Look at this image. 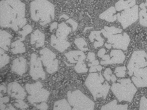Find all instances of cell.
Masks as SVG:
<instances>
[{
	"mask_svg": "<svg viewBox=\"0 0 147 110\" xmlns=\"http://www.w3.org/2000/svg\"><path fill=\"white\" fill-rule=\"evenodd\" d=\"M26 6L20 0L0 1V26L18 31L26 25Z\"/></svg>",
	"mask_w": 147,
	"mask_h": 110,
	"instance_id": "cell-1",
	"label": "cell"
},
{
	"mask_svg": "<svg viewBox=\"0 0 147 110\" xmlns=\"http://www.w3.org/2000/svg\"><path fill=\"white\" fill-rule=\"evenodd\" d=\"M30 12L32 19L45 25L52 22L55 17V7L48 0H34L30 3Z\"/></svg>",
	"mask_w": 147,
	"mask_h": 110,
	"instance_id": "cell-2",
	"label": "cell"
},
{
	"mask_svg": "<svg viewBox=\"0 0 147 110\" xmlns=\"http://www.w3.org/2000/svg\"><path fill=\"white\" fill-rule=\"evenodd\" d=\"M85 84L95 100L98 98L106 99L110 89V85L105 81L101 74L98 73L90 74Z\"/></svg>",
	"mask_w": 147,
	"mask_h": 110,
	"instance_id": "cell-3",
	"label": "cell"
},
{
	"mask_svg": "<svg viewBox=\"0 0 147 110\" xmlns=\"http://www.w3.org/2000/svg\"><path fill=\"white\" fill-rule=\"evenodd\" d=\"M111 89L119 101H125L129 103L132 101L137 91L134 84L129 79L118 80L117 83L112 84Z\"/></svg>",
	"mask_w": 147,
	"mask_h": 110,
	"instance_id": "cell-4",
	"label": "cell"
},
{
	"mask_svg": "<svg viewBox=\"0 0 147 110\" xmlns=\"http://www.w3.org/2000/svg\"><path fill=\"white\" fill-rule=\"evenodd\" d=\"M67 101L74 110H94L95 103L80 90L69 91Z\"/></svg>",
	"mask_w": 147,
	"mask_h": 110,
	"instance_id": "cell-5",
	"label": "cell"
},
{
	"mask_svg": "<svg viewBox=\"0 0 147 110\" xmlns=\"http://www.w3.org/2000/svg\"><path fill=\"white\" fill-rule=\"evenodd\" d=\"M26 89L30 95L28 100L30 103L46 102L49 96V92L43 88L41 83L38 81L33 84H27Z\"/></svg>",
	"mask_w": 147,
	"mask_h": 110,
	"instance_id": "cell-6",
	"label": "cell"
},
{
	"mask_svg": "<svg viewBox=\"0 0 147 110\" xmlns=\"http://www.w3.org/2000/svg\"><path fill=\"white\" fill-rule=\"evenodd\" d=\"M147 67V54L144 51H136L133 53L128 62L127 69L129 76L136 71Z\"/></svg>",
	"mask_w": 147,
	"mask_h": 110,
	"instance_id": "cell-7",
	"label": "cell"
},
{
	"mask_svg": "<svg viewBox=\"0 0 147 110\" xmlns=\"http://www.w3.org/2000/svg\"><path fill=\"white\" fill-rule=\"evenodd\" d=\"M40 55L41 61L47 71L50 74L57 72L59 62L55 54L48 48H44L40 51Z\"/></svg>",
	"mask_w": 147,
	"mask_h": 110,
	"instance_id": "cell-8",
	"label": "cell"
},
{
	"mask_svg": "<svg viewBox=\"0 0 147 110\" xmlns=\"http://www.w3.org/2000/svg\"><path fill=\"white\" fill-rule=\"evenodd\" d=\"M138 18V6L137 5L125 9L121 13L117 15V19L121 23L123 29L127 28L136 22Z\"/></svg>",
	"mask_w": 147,
	"mask_h": 110,
	"instance_id": "cell-9",
	"label": "cell"
},
{
	"mask_svg": "<svg viewBox=\"0 0 147 110\" xmlns=\"http://www.w3.org/2000/svg\"><path fill=\"white\" fill-rule=\"evenodd\" d=\"M30 75L34 80L38 79H44L45 78V73L44 72L40 58L35 53H33L30 57Z\"/></svg>",
	"mask_w": 147,
	"mask_h": 110,
	"instance_id": "cell-10",
	"label": "cell"
},
{
	"mask_svg": "<svg viewBox=\"0 0 147 110\" xmlns=\"http://www.w3.org/2000/svg\"><path fill=\"white\" fill-rule=\"evenodd\" d=\"M107 39V43L110 44L112 47L122 50L127 49L131 40L129 35L125 33L112 35L109 37Z\"/></svg>",
	"mask_w": 147,
	"mask_h": 110,
	"instance_id": "cell-11",
	"label": "cell"
},
{
	"mask_svg": "<svg viewBox=\"0 0 147 110\" xmlns=\"http://www.w3.org/2000/svg\"><path fill=\"white\" fill-rule=\"evenodd\" d=\"M132 81L138 88L147 87V67L139 69L133 72Z\"/></svg>",
	"mask_w": 147,
	"mask_h": 110,
	"instance_id": "cell-12",
	"label": "cell"
},
{
	"mask_svg": "<svg viewBox=\"0 0 147 110\" xmlns=\"http://www.w3.org/2000/svg\"><path fill=\"white\" fill-rule=\"evenodd\" d=\"M7 93L11 97L17 99L23 100L26 96L25 90L16 82H12L8 84Z\"/></svg>",
	"mask_w": 147,
	"mask_h": 110,
	"instance_id": "cell-13",
	"label": "cell"
},
{
	"mask_svg": "<svg viewBox=\"0 0 147 110\" xmlns=\"http://www.w3.org/2000/svg\"><path fill=\"white\" fill-rule=\"evenodd\" d=\"M12 71L20 75L25 73L27 71L26 59L22 57L15 59L12 63Z\"/></svg>",
	"mask_w": 147,
	"mask_h": 110,
	"instance_id": "cell-14",
	"label": "cell"
},
{
	"mask_svg": "<svg viewBox=\"0 0 147 110\" xmlns=\"http://www.w3.org/2000/svg\"><path fill=\"white\" fill-rule=\"evenodd\" d=\"M110 58L105 63V65L119 64L124 62L125 56L123 52L121 50H113L110 53Z\"/></svg>",
	"mask_w": 147,
	"mask_h": 110,
	"instance_id": "cell-15",
	"label": "cell"
},
{
	"mask_svg": "<svg viewBox=\"0 0 147 110\" xmlns=\"http://www.w3.org/2000/svg\"><path fill=\"white\" fill-rule=\"evenodd\" d=\"M70 45L66 40L58 38L54 35L51 37V45L59 51L63 52L65 51Z\"/></svg>",
	"mask_w": 147,
	"mask_h": 110,
	"instance_id": "cell-16",
	"label": "cell"
},
{
	"mask_svg": "<svg viewBox=\"0 0 147 110\" xmlns=\"http://www.w3.org/2000/svg\"><path fill=\"white\" fill-rule=\"evenodd\" d=\"M45 35L44 34L39 31L36 30L31 34L30 37V44L35 45L36 47H42L44 45Z\"/></svg>",
	"mask_w": 147,
	"mask_h": 110,
	"instance_id": "cell-17",
	"label": "cell"
},
{
	"mask_svg": "<svg viewBox=\"0 0 147 110\" xmlns=\"http://www.w3.org/2000/svg\"><path fill=\"white\" fill-rule=\"evenodd\" d=\"M65 55L68 61L71 63H77L84 61L86 59L85 53L81 51H71L66 53Z\"/></svg>",
	"mask_w": 147,
	"mask_h": 110,
	"instance_id": "cell-18",
	"label": "cell"
},
{
	"mask_svg": "<svg viewBox=\"0 0 147 110\" xmlns=\"http://www.w3.org/2000/svg\"><path fill=\"white\" fill-rule=\"evenodd\" d=\"M12 35L8 32L0 29V48L5 51H8L11 45Z\"/></svg>",
	"mask_w": 147,
	"mask_h": 110,
	"instance_id": "cell-19",
	"label": "cell"
},
{
	"mask_svg": "<svg viewBox=\"0 0 147 110\" xmlns=\"http://www.w3.org/2000/svg\"><path fill=\"white\" fill-rule=\"evenodd\" d=\"M116 10L115 7H111L100 15L99 17L100 19L107 22H115L117 19V15H116Z\"/></svg>",
	"mask_w": 147,
	"mask_h": 110,
	"instance_id": "cell-20",
	"label": "cell"
},
{
	"mask_svg": "<svg viewBox=\"0 0 147 110\" xmlns=\"http://www.w3.org/2000/svg\"><path fill=\"white\" fill-rule=\"evenodd\" d=\"M101 31H93L89 35L90 40L91 42L94 43V46L95 48L101 47L104 44V40L101 37Z\"/></svg>",
	"mask_w": 147,
	"mask_h": 110,
	"instance_id": "cell-21",
	"label": "cell"
},
{
	"mask_svg": "<svg viewBox=\"0 0 147 110\" xmlns=\"http://www.w3.org/2000/svg\"><path fill=\"white\" fill-rule=\"evenodd\" d=\"M71 31V29L63 22L58 24L55 36L60 39L66 40L67 35L69 34Z\"/></svg>",
	"mask_w": 147,
	"mask_h": 110,
	"instance_id": "cell-22",
	"label": "cell"
},
{
	"mask_svg": "<svg viewBox=\"0 0 147 110\" xmlns=\"http://www.w3.org/2000/svg\"><path fill=\"white\" fill-rule=\"evenodd\" d=\"M136 0H119L115 4V8L116 11L120 12L134 6L136 5Z\"/></svg>",
	"mask_w": 147,
	"mask_h": 110,
	"instance_id": "cell-23",
	"label": "cell"
},
{
	"mask_svg": "<svg viewBox=\"0 0 147 110\" xmlns=\"http://www.w3.org/2000/svg\"><path fill=\"white\" fill-rule=\"evenodd\" d=\"M101 110H128V105H119L116 100L103 106Z\"/></svg>",
	"mask_w": 147,
	"mask_h": 110,
	"instance_id": "cell-24",
	"label": "cell"
},
{
	"mask_svg": "<svg viewBox=\"0 0 147 110\" xmlns=\"http://www.w3.org/2000/svg\"><path fill=\"white\" fill-rule=\"evenodd\" d=\"M11 51L14 54L23 53L26 52V47L22 40H18L11 44Z\"/></svg>",
	"mask_w": 147,
	"mask_h": 110,
	"instance_id": "cell-25",
	"label": "cell"
},
{
	"mask_svg": "<svg viewBox=\"0 0 147 110\" xmlns=\"http://www.w3.org/2000/svg\"><path fill=\"white\" fill-rule=\"evenodd\" d=\"M53 110H74L69 102L65 99H62L55 102Z\"/></svg>",
	"mask_w": 147,
	"mask_h": 110,
	"instance_id": "cell-26",
	"label": "cell"
},
{
	"mask_svg": "<svg viewBox=\"0 0 147 110\" xmlns=\"http://www.w3.org/2000/svg\"><path fill=\"white\" fill-rule=\"evenodd\" d=\"M101 31L103 34L104 37L108 38L112 35L121 33L122 32V30L115 27H105Z\"/></svg>",
	"mask_w": 147,
	"mask_h": 110,
	"instance_id": "cell-27",
	"label": "cell"
},
{
	"mask_svg": "<svg viewBox=\"0 0 147 110\" xmlns=\"http://www.w3.org/2000/svg\"><path fill=\"white\" fill-rule=\"evenodd\" d=\"M75 44L81 51H86L88 50V44L86 41L82 37L78 38L75 40Z\"/></svg>",
	"mask_w": 147,
	"mask_h": 110,
	"instance_id": "cell-28",
	"label": "cell"
},
{
	"mask_svg": "<svg viewBox=\"0 0 147 110\" xmlns=\"http://www.w3.org/2000/svg\"><path fill=\"white\" fill-rule=\"evenodd\" d=\"M9 61V57L5 52V50L0 48V69L6 66Z\"/></svg>",
	"mask_w": 147,
	"mask_h": 110,
	"instance_id": "cell-29",
	"label": "cell"
},
{
	"mask_svg": "<svg viewBox=\"0 0 147 110\" xmlns=\"http://www.w3.org/2000/svg\"><path fill=\"white\" fill-rule=\"evenodd\" d=\"M140 24L147 27V8L146 7L142 9L139 13Z\"/></svg>",
	"mask_w": 147,
	"mask_h": 110,
	"instance_id": "cell-30",
	"label": "cell"
},
{
	"mask_svg": "<svg viewBox=\"0 0 147 110\" xmlns=\"http://www.w3.org/2000/svg\"><path fill=\"white\" fill-rule=\"evenodd\" d=\"M75 70L78 73H86L88 71V69L84 61L77 63L76 66H75Z\"/></svg>",
	"mask_w": 147,
	"mask_h": 110,
	"instance_id": "cell-31",
	"label": "cell"
},
{
	"mask_svg": "<svg viewBox=\"0 0 147 110\" xmlns=\"http://www.w3.org/2000/svg\"><path fill=\"white\" fill-rule=\"evenodd\" d=\"M32 31V28L30 25H26L22 28V30L19 32V34L22 36V38L20 39L21 40H24L25 37L28 35Z\"/></svg>",
	"mask_w": 147,
	"mask_h": 110,
	"instance_id": "cell-32",
	"label": "cell"
},
{
	"mask_svg": "<svg viewBox=\"0 0 147 110\" xmlns=\"http://www.w3.org/2000/svg\"><path fill=\"white\" fill-rule=\"evenodd\" d=\"M126 67L125 66L117 67L115 71L116 75L119 78H123L125 76Z\"/></svg>",
	"mask_w": 147,
	"mask_h": 110,
	"instance_id": "cell-33",
	"label": "cell"
},
{
	"mask_svg": "<svg viewBox=\"0 0 147 110\" xmlns=\"http://www.w3.org/2000/svg\"><path fill=\"white\" fill-rule=\"evenodd\" d=\"M15 106L20 109H25L28 107V105L24 103L23 100L21 99H17L16 100V103H15Z\"/></svg>",
	"mask_w": 147,
	"mask_h": 110,
	"instance_id": "cell-34",
	"label": "cell"
},
{
	"mask_svg": "<svg viewBox=\"0 0 147 110\" xmlns=\"http://www.w3.org/2000/svg\"><path fill=\"white\" fill-rule=\"evenodd\" d=\"M140 110H147V97L143 96L141 98L140 101Z\"/></svg>",
	"mask_w": 147,
	"mask_h": 110,
	"instance_id": "cell-35",
	"label": "cell"
},
{
	"mask_svg": "<svg viewBox=\"0 0 147 110\" xmlns=\"http://www.w3.org/2000/svg\"><path fill=\"white\" fill-rule=\"evenodd\" d=\"M112 71L110 68H107L105 69L104 73H103V77L106 79L107 81H111L112 76Z\"/></svg>",
	"mask_w": 147,
	"mask_h": 110,
	"instance_id": "cell-36",
	"label": "cell"
},
{
	"mask_svg": "<svg viewBox=\"0 0 147 110\" xmlns=\"http://www.w3.org/2000/svg\"><path fill=\"white\" fill-rule=\"evenodd\" d=\"M102 69V66H100V65L91 66V67H90V68L89 72H90V73H96V72H97V71L100 72Z\"/></svg>",
	"mask_w": 147,
	"mask_h": 110,
	"instance_id": "cell-37",
	"label": "cell"
},
{
	"mask_svg": "<svg viewBox=\"0 0 147 110\" xmlns=\"http://www.w3.org/2000/svg\"><path fill=\"white\" fill-rule=\"evenodd\" d=\"M38 109L40 110H47L48 108V106L45 102H42L39 105H36Z\"/></svg>",
	"mask_w": 147,
	"mask_h": 110,
	"instance_id": "cell-38",
	"label": "cell"
},
{
	"mask_svg": "<svg viewBox=\"0 0 147 110\" xmlns=\"http://www.w3.org/2000/svg\"><path fill=\"white\" fill-rule=\"evenodd\" d=\"M66 22L67 23L70 24L72 26L73 31H75V30H76L77 28H78V23L76 22H75L74 20L71 19H68V20H67Z\"/></svg>",
	"mask_w": 147,
	"mask_h": 110,
	"instance_id": "cell-39",
	"label": "cell"
},
{
	"mask_svg": "<svg viewBox=\"0 0 147 110\" xmlns=\"http://www.w3.org/2000/svg\"><path fill=\"white\" fill-rule=\"evenodd\" d=\"M88 59L89 61L91 63L94 61L95 59V55L93 52H89L88 55Z\"/></svg>",
	"mask_w": 147,
	"mask_h": 110,
	"instance_id": "cell-40",
	"label": "cell"
},
{
	"mask_svg": "<svg viewBox=\"0 0 147 110\" xmlns=\"http://www.w3.org/2000/svg\"><path fill=\"white\" fill-rule=\"evenodd\" d=\"M9 101V99L8 96H5V97H2L0 98V105H3L6 103H7Z\"/></svg>",
	"mask_w": 147,
	"mask_h": 110,
	"instance_id": "cell-41",
	"label": "cell"
},
{
	"mask_svg": "<svg viewBox=\"0 0 147 110\" xmlns=\"http://www.w3.org/2000/svg\"><path fill=\"white\" fill-rule=\"evenodd\" d=\"M7 91V89L4 85H0V98L2 97L3 93H6Z\"/></svg>",
	"mask_w": 147,
	"mask_h": 110,
	"instance_id": "cell-42",
	"label": "cell"
},
{
	"mask_svg": "<svg viewBox=\"0 0 147 110\" xmlns=\"http://www.w3.org/2000/svg\"><path fill=\"white\" fill-rule=\"evenodd\" d=\"M105 53H106V50L105 49H100L98 53H97V55L99 57H101V58H102L103 56L105 55Z\"/></svg>",
	"mask_w": 147,
	"mask_h": 110,
	"instance_id": "cell-43",
	"label": "cell"
},
{
	"mask_svg": "<svg viewBox=\"0 0 147 110\" xmlns=\"http://www.w3.org/2000/svg\"><path fill=\"white\" fill-rule=\"evenodd\" d=\"M58 26V24L57 23H56V22L53 23V24H52L51 25V27H50V30H51V31H52L53 30L57 28Z\"/></svg>",
	"mask_w": 147,
	"mask_h": 110,
	"instance_id": "cell-44",
	"label": "cell"
},
{
	"mask_svg": "<svg viewBox=\"0 0 147 110\" xmlns=\"http://www.w3.org/2000/svg\"><path fill=\"white\" fill-rule=\"evenodd\" d=\"M99 64V62L98 60H95L94 61H93L92 62H91L90 64H88V66L89 67H91V66H97Z\"/></svg>",
	"mask_w": 147,
	"mask_h": 110,
	"instance_id": "cell-45",
	"label": "cell"
},
{
	"mask_svg": "<svg viewBox=\"0 0 147 110\" xmlns=\"http://www.w3.org/2000/svg\"><path fill=\"white\" fill-rule=\"evenodd\" d=\"M5 110H16L15 109V108H14L13 107V106L11 104V103H9V104H8L7 106H6V109Z\"/></svg>",
	"mask_w": 147,
	"mask_h": 110,
	"instance_id": "cell-46",
	"label": "cell"
},
{
	"mask_svg": "<svg viewBox=\"0 0 147 110\" xmlns=\"http://www.w3.org/2000/svg\"><path fill=\"white\" fill-rule=\"evenodd\" d=\"M117 80V78H116V77L115 76V75L114 74H112V78L111 79V81H113V83H115L116 81Z\"/></svg>",
	"mask_w": 147,
	"mask_h": 110,
	"instance_id": "cell-47",
	"label": "cell"
},
{
	"mask_svg": "<svg viewBox=\"0 0 147 110\" xmlns=\"http://www.w3.org/2000/svg\"><path fill=\"white\" fill-rule=\"evenodd\" d=\"M6 108V105L5 104L0 105V110H5Z\"/></svg>",
	"mask_w": 147,
	"mask_h": 110,
	"instance_id": "cell-48",
	"label": "cell"
},
{
	"mask_svg": "<svg viewBox=\"0 0 147 110\" xmlns=\"http://www.w3.org/2000/svg\"><path fill=\"white\" fill-rule=\"evenodd\" d=\"M105 47L106 48H107L108 49H111V47H112V45L110 44H109V43H106L105 44Z\"/></svg>",
	"mask_w": 147,
	"mask_h": 110,
	"instance_id": "cell-49",
	"label": "cell"
},
{
	"mask_svg": "<svg viewBox=\"0 0 147 110\" xmlns=\"http://www.w3.org/2000/svg\"><path fill=\"white\" fill-rule=\"evenodd\" d=\"M60 18H65V19H69V17H68L67 15H61Z\"/></svg>",
	"mask_w": 147,
	"mask_h": 110,
	"instance_id": "cell-50",
	"label": "cell"
},
{
	"mask_svg": "<svg viewBox=\"0 0 147 110\" xmlns=\"http://www.w3.org/2000/svg\"><path fill=\"white\" fill-rule=\"evenodd\" d=\"M144 4H145V6H146V7H147V1H146V3H144Z\"/></svg>",
	"mask_w": 147,
	"mask_h": 110,
	"instance_id": "cell-51",
	"label": "cell"
},
{
	"mask_svg": "<svg viewBox=\"0 0 147 110\" xmlns=\"http://www.w3.org/2000/svg\"><path fill=\"white\" fill-rule=\"evenodd\" d=\"M22 110H26L25 109H22Z\"/></svg>",
	"mask_w": 147,
	"mask_h": 110,
	"instance_id": "cell-52",
	"label": "cell"
},
{
	"mask_svg": "<svg viewBox=\"0 0 147 110\" xmlns=\"http://www.w3.org/2000/svg\"><path fill=\"white\" fill-rule=\"evenodd\" d=\"M125 1H127V0H125Z\"/></svg>",
	"mask_w": 147,
	"mask_h": 110,
	"instance_id": "cell-53",
	"label": "cell"
}]
</instances>
